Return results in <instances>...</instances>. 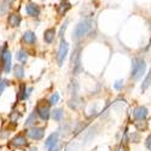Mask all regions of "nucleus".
I'll return each mask as SVG.
<instances>
[{
    "label": "nucleus",
    "instance_id": "1",
    "mask_svg": "<svg viewBox=\"0 0 151 151\" xmlns=\"http://www.w3.org/2000/svg\"><path fill=\"white\" fill-rule=\"evenodd\" d=\"M146 70V62L142 57H134L132 59V68H131V80L137 81L139 80Z\"/></svg>",
    "mask_w": 151,
    "mask_h": 151
},
{
    "label": "nucleus",
    "instance_id": "2",
    "mask_svg": "<svg viewBox=\"0 0 151 151\" xmlns=\"http://www.w3.org/2000/svg\"><path fill=\"white\" fill-rule=\"evenodd\" d=\"M91 27H92V19L86 18V19L80 21L76 26H75V28H74L73 40H75V41L81 40L85 35L88 34V32L91 30Z\"/></svg>",
    "mask_w": 151,
    "mask_h": 151
},
{
    "label": "nucleus",
    "instance_id": "3",
    "mask_svg": "<svg viewBox=\"0 0 151 151\" xmlns=\"http://www.w3.org/2000/svg\"><path fill=\"white\" fill-rule=\"evenodd\" d=\"M70 63L73 65V74L79 75L80 73H82L83 69H82V65H81V47L80 46L75 47V50L73 51Z\"/></svg>",
    "mask_w": 151,
    "mask_h": 151
},
{
    "label": "nucleus",
    "instance_id": "4",
    "mask_svg": "<svg viewBox=\"0 0 151 151\" xmlns=\"http://www.w3.org/2000/svg\"><path fill=\"white\" fill-rule=\"evenodd\" d=\"M50 103L48 100H45V99H41L39 100V103L36 104V108H35V111L37 116H39L41 120L44 121H47L51 116V110H50Z\"/></svg>",
    "mask_w": 151,
    "mask_h": 151
},
{
    "label": "nucleus",
    "instance_id": "5",
    "mask_svg": "<svg viewBox=\"0 0 151 151\" xmlns=\"http://www.w3.org/2000/svg\"><path fill=\"white\" fill-rule=\"evenodd\" d=\"M1 64H3V69L6 74H9L11 71V67H12V55L10 52V50L7 48V45H5L3 47V51H1Z\"/></svg>",
    "mask_w": 151,
    "mask_h": 151
},
{
    "label": "nucleus",
    "instance_id": "6",
    "mask_svg": "<svg viewBox=\"0 0 151 151\" xmlns=\"http://www.w3.org/2000/svg\"><path fill=\"white\" fill-rule=\"evenodd\" d=\"M68 51H69V45H68V42H67L64 39H60V44H59L58 52H57V63H58L59 67H62L63 64H64V60H65V58H67Z\"/></svg>",
    "mask_w": 151,
    "mask_h": 151
},
{
    "label": "nucleus",
    "instance_id": "7",
    "mask_svg": "<svg viewBox=\"0 0 151 151\" xmlns=\"http://www.w3.org/2000/svg\"><path fill=\"white\" fill-rule=\"evenodd\" d=\"M27 135L33 140H41L45 137V128L44 127H30L27 131Z\"/></svg>",
    "mask_w": 151,
    "mask_h": 151
},
{
    "label": "nucleus",
    "instance_id": "8",
    "mask_svg": "<svg viewBox=\"0 0 151 151\" xmlns=\"http://www.w3.org/2000/svg\"><path fill=\"white\" fill-rule=\"evenodd\" d=\"M59 139V133L58 132H55L52 134H50L47 137V139L45 140V147L47 149V151H52L57 145H58V140Z\"/></svg>",
    "mask_w": 151,
    "mask_h": 151
},
{
    "label": "nucleus",
    "instance_id": "9",
    "mask_svg": "<svg viewBox=\"0 0 151 151\" xmlns=\"http://www.w3.org/2000/svg\"><path fill=\"white\" fill-rule=\"evenodd\" d=\"M147 109L145 108V106H143V105H139V106H137V108H134L133 109V117H134V120L137 121V120H145L146 119V116H147Z\"/></svg>",
    "mask_w": 151,
    "mask_h": 151
},
{
    "label": "nucleus",
    "instance_id": "10",
    "mask_svg": "<svg viewBox=\"0 0 151 151\" xmlns=\"http://www.w3.org/2000/svg\"><path fill=\"white\" fill-rule=\"evenodd\" d=\"M11 145L15 146V147H23V146H27L28 142H27V138L24 134H17L15 138H12L11 140Z\"/></svg>",
    "mask_w": 151,
    "mask_h": 151
},
{
    "label": "nucleus",
    "instance_id": "11",
    "mask_svg": "<svg viewBox=\"0 0 151 151\" xmlns=\"http://www.w3.org/2000/svg\"><path fill=\"white\" fill-rule=\"evenodd\" d=\"M22 41L24 44H27V45H34L36 42V35L34 32L32 30H27V32H24L23 35H22Z\"/></svg>",
    "mask_w": 151,
    "mask_h": 151
},
{
    "label": "nucleus",
    "instance_id": "12",
    "mask_svg": "<svg viewBox=\"0 0 151 151\" xmlns=\"http://www.w3.org/2000/svg\"><path fill=\"white\" fill-rule=\"evenodd\" d=\"M82 102H83V100H82L81 97H79V96H73V97L69 99L68 105H69V108L73 109V110H79V109L83 105Z\"/></svg>",
    "mask_w": 151,
    "mask_h": 151
},
{
    "label": "nucleus",
    "instance_id": "13",
    "mask_svg": "<svg viewBox=\"0 0 151 151\" xmlns=\"http://www.w3.org/2000/svg\"><path fill=\"white\" fill-rule=\"evenodd\" d=\"M26 14L30 17H37L40 15V7L34 3H29L26 5Z\"/></svg>",
    "mask_w": 151,
    "mask_h": 151
},
{
    "label": "nucleus",
    "instance_id": "14",
    "mask_svg": "<svg viewBox=\"0 0 151 151\" xmlns=\"http://www.w3.org/2000/svg\"><path fill=\"white\" fill-rule=\"evenodd\" d=\"M21 22H22V17L19 16V14H16V12H14V14H11L7 18V23L9 26L12 27V28H16V27H19L21 26Z\"/></svg>",
    "mask_w": 151,
    "mask_h": 151
},
{
    "label": "nucleus",
    "instance_id": "15",
    "mask_svg": "<svg viewBox=\"0 0 151 151\" xmlns=\"http://www.w3.org/2000/svg\"><path fill=\"white\" fill-rule=\"evenodd\" d=\"M55 37H56V29L55 28H48L45 30L44 33V41L46 44H52L53 40H55Z\"/></svg>",
    "mask_w": 151,
    "mask_h": 151
},
{
    "label": "nucleus",
    "instance_id": "16",
    "mask_svg": "<svg viewBox=\"0 0 151 151\" xmlns=\"http://www.w3.org/2000/svg\"><path fill=\"white\" fill-rule=\"evenodd\" d=\"M14 76L18 80L24 78V67L22 64H15L14 65Z\"/></svg>",
    "mask_w": 151,
    "mask_h": 151
},
{
    "label": "nucleus",
    "instance_id": "17",
    "mask_svg": "<svg viewBox=\"0 0 151 151\" xmlns=\"http://www.w3.org/2000/svg\"><path fill=\"white\" fill-rule=\"evenodd\" d=\"M17 98H18V100H26L27 99V86H26V83H21L19 85Z\"/></svg>",
    "mask_w": 151,
    "mask_h": 151
},
{
    "label": "nucleus",
    "instance_id": "18",
    "mask_svg": "<svg viewBox=\"0 0 151 151\" xmlns=\"http://www.w3.org/2000/svg\"><path fill=\"white\" fill-rule=\"evenodd\" d=\"M36 120H37V114H36V111L34 110L32 114L28 116V119L26 120V122H24V126H26V127H30V126H33L36 122Z\"/></svg>",
    "mask_w": 151,
    "mask_h": 151
},
{
    "label": "nucleus",
    "instance_id": "19",
    "mask_svg": "<svg viewBox=\"0 0 151 151\" xmlns=\"http://www.w3.org/2000/svg\"><path fill=\"white\" fill-rule=\"evenodd\" d=\"M150 85H151V68H150V70H149V73H147V75H146V78L144 79V81L142 82V87H140V90L144 92V91H146L149 87H150Z\"/></svg>",
    "mask_w": 151,
    "mask_h": 151
},
{
    "label": "nucleus",
    "instance_id": "20",
    "mask_svg": "<svg viewBox=\"0 0 151 151\" xmlns=\"http://www.w3.org/2000/svg\"><path fill=\"white\" fill-rule=\"evenodd\" d=\"M51 117L57 122L62 121V119H63V109H59V108L58 109H53L51 111Z\"/></svg>",
    "mask_w": 151,
    "mask_h": 151
},
{
    "label": "nucleus",
    "instance_id": "21",
    "mask_svg": "<svg viewBox=\"0 0 151 151\" xmlns=\"http://www.w3.org/2000/svg\"><path fill=\"white\" fill-rule=\"evenodd\" d=\"M16 58H17V60H19L21 63H26V62H27V59H28V52L26 51V50L21 48L19 51L17 52Z\"/></svg>",
    "mask_w": 151,
    "mask_h": 151
},
{
    "label": "nucleus",
    "instance_id": "22",
    "mask_svg": "<svg viewBox=\"0 0 151 151\" xmlns=\"http://www.w3.org/2000/svg\"><path fill=\"white\" fill-rule=\"evenodd\" d=\"M134 126L137 127L138 131H142V132L147 128V123H146L145 120H137V121H134Z\"/></svg>",
    "mask_w": 151,
    "mask_h": 151
},
{
    "label": "nucleus",
    "instance_id": "23",
    "mask_svg": "<svg viewBox=\"0 0 151 151\" xmlns=\"http://www.w3.org/2000/svg\"><path fill=\"white\" fill-rule=\"evenodd\" d=\"M70 6H71V5H70L68 1H63V3L60 4V6L58 7V14H59L60 16H63V15H64L65 12L70 9Z\"/></svg>",
    "mask_w": 151,
    "mask_h": 151
},
{
    "label": "nucleus",
    "instance_id": "24",
    "mask_svg": "<svg viewBox=\"0 0 151 151\" xmlns=\"http://www.w3.org/2000/svg\"><path fill=\"white\" fill-rule=\"evenodd\" d=\"M58 102H59V93H57V92L52 93L51 97L48 98V103H50V105H56Z\"/></svg>",
    "mask_w": 151,
    "mask_h": 151
},
{
    "label": "nucleus",
    "instance_id": "25",
    "mask_svg": "<svg viewBox=\"0 0 151 151\" xmlns=\"http://www.w3.org/2000/svg\"><path fill=\"white\" fill-rule=\"evenodd\" d=\"M68 24H69V19H65V22L62 24V27H60V30H59V37L60 39H63V36H64V33L68 28Z\"/></svg>",
    "mask_w": 151,
    "mask_h": 151
},
{
    "label": "nucleus",
    "instance_id": "26",
    "mask_svg": "<svg viewBox=\"0 0 151 151\" xmlns=\"http://www.w3.org/2000/svg\"><path fill=\"white\" fill-rule=\"evenodd\" d=\"M129 140L131 142H133V143H139L140 142V135H139V133H132L131 135H129Z\"/></svg>",
    "mask_w": 151,
    "mask_h": 151
},
{
    "label": "nucleus",
    "instance_id": "27",
    "mask_svg": "<svg viewBox=\"0 0 151 151\" xmlns=\"http://www.w3.org/2000/svg\"><path fill=\"white\" fill-rule=\"evenodd\" d=\"M7 85H9V80L7 79H3L1 81H0V96L3 94V92H4V90L7 87Z\"/></svg>",
    "mask_w": 151,
    "mask_h": 151
},
{
    "label": "nucleus",
    "instance_id": "28",
    "mask_svg": "<svg viewBox=\"0 0 151 151\" xmlns=\"http://www.w3.org/2000/svg\"><path fill=\"white\" fill-rule=\"evenodd\" d=\"M123 80H117V81H115V83H114V88L115 90H117V91H120V90H122L123 88Z\"/></svg>",
    "mask_w": 151,
    "mask_h": 151
},
{
    "label": "nucleus",
    "instance_id": "29",
    "mask_svg": "<svg viewBox=\"0 0 151 151\" xmlns=\"http://www.w3.org/2000/svg\"><path fill=\"white\" fill-rule=\"evenodd\" d=\"M145 147L147 150H151V133L147 135V138L145 139Z\"/></svg>",
    "mask_w": 151,
    "mask_h": 151
},
{
    "label": "nucleus",
    "instance_id": "30",
    "mask_svg": "<svg viewBox=\"0 0 151 151\" xmlns=\"http://www.w3.org/2000/svg\"><path fill=\"white\" fill-rule=\"evenodd\" d=\"M116 151H128L127 150V147H126V145H123V144H121L117 149H116Z\"/></svg>",
    "mask_w": 151,
    "mask_h": 151
},
{
    "label": "nucleus",
    "instance_id": "31",
    "mask_svg": "<svg viewBox=\"0 0 151 151\" xmlns=\"http://www.w3.org/2000/svg\"><path fill=\"white\" fill-rule=\"evenodd\" d=\"M32 92H33V87H29V88H27V99L29 98V96H30Z\"/></svg>",
    "mask_w": 151,
    "mask_h": 151
},
{
    "label": "nucleus",
    "instance_id": "32",
    "mask_svg": "<svg viewBox=\"0 0 151 151\" xmlns=\"http://www.w3.org/2000/svg\"><path fill=\"white\" fill-rule=\"evenodd\" d=\"M15 0H5V4L6 5H11V4H14Z\"/></svg>",
    "mask_w": 151,
    "mask_h": 151
},
{
    "label": "nucleus",
    "instance_id": "33",
    "mask_svg": "<svg viewBox=\"0 0 151 151\" xmlns=\"http://www.w3.org/2000/svg\"><path fill=\"white\" fill-rule=\"evenodd\" d=\"M29 151H37V149H36V147H32Z\"/></svg>",
    "mask_w": 151,
    "mask_h": 151
},
{
    "label": "nucleus",
    "instance_id": "34",
    "mask_svg": "<svg viewBox=\"0 0 151 151\" xmlns=\"http://www.w3.org/2000/svg\"><path fill=\"white\" fill-rule=\"evenodd\" d=\"M63 1H68V0H63Z\"/></svg>",
    "mask_w": 151,
    "mask_h": 151
},
{
    "label": "nucleus",
    "instance_id": "35",
    "mask_svg": "<svg viewBox=\"0 0 151 151\" xmlns=\"http://www.w3.org/2000/svg\"><path fill=\"white\" fill-rule=\"evenodd\" d=\"M0 74H1V71H0Z\"/></svg>",
    "mask_w": 151,
    "mask_h": 151
}]
</instances>
